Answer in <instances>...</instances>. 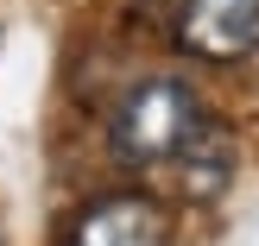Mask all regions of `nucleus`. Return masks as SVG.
Instances as JSON below:
<instances>
[{
	"instance_id": "f257e3e1",
	"label": "nucleus",
	"mask_w": 259,
	"mask_h": 246,
	"mask_svg": "<svg viewBox=\"0 0 259 246\" xmlns=\"http://www.w3.org/2000/svg\"><path fill=\"white\" fill-rule=\"evenodd\" d=\"M202 101L190 82L177 76H152L133 95L114 108V158L133 164V171H152V164H177V152L202 133Z\"/></svg>"
},
{
	"instance_id": "f03ea898",
	"label": "nucleus",
	"mask_w": 259,
	"mask_h": 246,
	"mask_svg": "<svg viewBox=\"0 0 259 246\" xmlns=\"http://www.w3.org/2000/svg\"><path fill=\"white\" fill-rule=\"evenodd\" d=\"M177 38H184V51L209 63H234L259 51V0H184Z\"/></svg>"
},
{
	"instance_id": "7ed1b4c3",
	"label": "nucleus",
	"mask_w": 259,
	"mask_h": 246,
	"mask_svg": "<svg viewBox=\"0 0 259 246\" xmlns=\"http://www.w3.org/2000/svg\"><path fill=\"white\" fill-rule=\"evenodd\" d=\"M63 246H171V215L152 196H101L70 221Z\"/></svg>"
},
{
	"instance_id": "20e7f679",
	"label": "nucleus",
	"mask_w": 259,
	"mask_h": 246,
	"mask_svg": "<svg viewBox=\"0 0 259 246\" xmlns=\"http://www.w3.org/2000/svg\"><path fill=\"white\" fill-rule=\"evenodd\" d=\"M177 171H184V189H190V196H215V189L234 177V139L215 133V126H202V133L177 152Z\"/></svg>"
},
{
	"instance_id": "39448f33",
	"label": "nucleus",
	"mask_w": 259,
	"mask_h": 246,
	"mask_svg": "<svg viewBox=\"0 0 259 246\" xmlns=\"http://www.w3.org/2000/svg\"><path fill=\"white\" fill-rule=\"evenodd\" d=\"M0 38H7V25H0Z\"/></svg>"
},
{
	"instance_id": "423d86ee",
	"label": "nucleus",
	"mask_w": 259,
	"mask_h": 246,
	"mask_svg": "<svg viewBox=\"0 0 259 246\" xmlns=\"http://www.w3.org/2000/svg\"><path fill=\"white\" fill-rule=\"evenodd\" d=\"M0 246H7V240H0Z\"/></svg>"
}]
</instances>
